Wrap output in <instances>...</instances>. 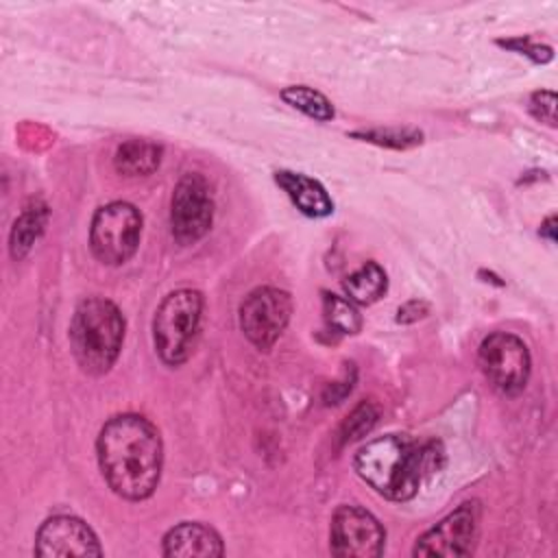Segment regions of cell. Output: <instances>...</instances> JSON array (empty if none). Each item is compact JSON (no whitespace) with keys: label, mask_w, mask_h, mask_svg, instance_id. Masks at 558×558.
Returning a JSON list of instances; mask_svg holds the SVG:
<instances>
[{"label":"cell","mask_w":558,"mask_h":558,"mask_svg":"<svg viewBox=\"0 0 558 558\" xmlns=\"http://www.w3.org/2000/svg\"><path fill=\"white\" fill-rule=\"evenodd\" d=\"M214 196L209 181L201 172H185L174 185L170 201L172 238L187 246L196 244L211 227Z\"/></svg>","instance_id":"52a82bcc"},{"label":"cell","mask_w":558,"mask_h":558,"mask_svg":"<svg viewBox=\"0 0 558 558\" xmlns=\"http://www.w3.org/2000/svg\"><path fill=\"white\" fill-rule=\"evenodd\" d=\"M48 222V209L41 207H26L20 218L13 222L11 229V255L13 259H22L28 255L33 244L39 240Z\"/></svg>","instance_id":"2e32d148"},{"label":"cell","mask_w":558,"mask_h":558,"mask_svg":"<svg viewBox=\"0 0 558 558\" xmlns=\"http://www.w3.org/2000/svg\"><path fill=\"white\" fill-rule=\"evenodd\" d=\"M323 312L329 327L340 333H357L362 329V316L353 301L333 292H323Z\"/></svg>","instance_id":"ac0fdd59"},{"label":"cell","mask_w":558,"mask_h":558,"mask_svg":"<svg viewBox=\"0 0 558 558\" xmlns=\"http://www.w3.org/2000/svg\"><path fill=\"white\" fill-rule=\"evenodd\" d=\"M344 294L355 305H371L384 296L388 288L386 270L377 262H366L342 281Z\"/></svg>","instance_id":"9a60e30c"},{"label":"cell","mask_w":558,"mask_h":558,"mask_svg":"<svg viewBox=\"0 0 558 558\" xmlns=\"http://www.w3.org/2000/svg\"><path fill=\"white\" fill-rule=\"evenodd\" d=\"M96 456L105 482L122 499H148L161 480L163 442L140 414L111 416L96 438Z\"/></svg>","instance_id":"6da1fadb"},{"label":"cell","mask_w":558,"mask_h":558,"mask_svg":"<svg viewBox=\"0 0 558 558\" xmlns=\"http://www.w3.org/2000/svg\"><path fill=\"white\" fill-rule=\"evenodd\" d=\"M480 501L460 504L414 545L412 556H471L480 534Z\"/></svg>","instance_id":"30bf717a"},{"label":"cell","mask_w":558,"mask_h":558,"mask_svg":"<svg viewBox=\"0 0 558 558\" xmlns=\"http://www.w3.org/2000/svg\"><path fill=\"white\" fill-rule=\"evenodd\" d=\"M477 362L490 386L504 397L523 392L530 377V351L525 342L508 331L486 336L477 351Z\"/></svg>","instance_id":"8992f818"},{"label":"cell","mask_w":558,"mask_h":558,"mask_svg":"<svg viewBox=\"0 0 558 558\" xmlns=\"http://www.w3.org/2000/svg\"><path fill=\"white\" fill-rule=\"evenodd\" d=\"M159 163H161V146L142 137L122 142L113 157L116 170L124 177H146L155 172Z\"/></svg>","instance_id":"5bb4252c"},{"label":"cell","mask_w":558,"mask_h":558,"mask_svg":"<svg viewBox=\"0 0 558 558\" xmlns=\"http://www.w3.org/2000/svg\"><path fill=\"white\" fill-rule=\"evenodd\" d=\"M445 462L440 442H418L405 434H386L362 445L353 458L355 473L390 501L412 499L423 480Z\"/></svg>","instance_id":"7a4b0ae2"},{"label":"cell","mask_w":558,"mask_h":558,"mask_svg":"<svg viewBox=\"0 0 558 558\" xmlns=\"http://www.w3.org/2000/svg\"><path fill=\"white\" fill-rule=\"evenodd\" d=\"M292 316V299L288 292L262 286L251 290L240 305V329L259 351H270L288 327Z\"/></svg>","instance_id":"ba28073f"},{"label":"cell","mask_w":558,"mask_h":558,"mask_svg":"<svg viewBox=\"0 0 558 558\" xmlns=\"http://www.w3.org/2000/svg\"><path fill=\"white\" fill-rule=\"evenodd\" d=\"M203 316V294L181 288L163 296L153 318V342L159 360L168 366H181L196 342Z\"/></svg>","instance_id":"277c9868"},{"label":"cell","mask_w":558,"mask_h":558,"mask_svg":"<svg viewBox=\"0 0 558 558\" xmlns=\"http://www.w3.org/2000/svg\"><path fill=\"white\" fill-rule=\"evenodd\" d=\"M530 111L534 113L536 120L556 126V96L549 89L534 92L530 98Z\"/></svg>","instance_id":"44dd1931"},{"label":"cell","mask_w":558,"mask_h":558,"mask_svg":"<svg viewBox=\"0 0 558 558\" xmlns=\"http://www.w3.org/2000/svg\"><path fill=\"white\" fill-rule=\"evenodd\" d=\"M142 238V214L126 201H113L96 209L89 227V248L107 266L129 262Z\"/></svg>","instance_id":"5b68a950"},{"label":"cell","mask_w":558,"mask_h":558,"mask_svg":"<svg viewBox=\"0 0 558 558\" xmlns=\"http://www.w3.org/2000/svg\"><path fill=\"white\" fill-rule=\"evenodd\" d=\"M386 530L360 506H338L329 527V549L338 558H375L384 551Z\"/></svg>","instance_id":"9c48e42d"},{"label":"cell","mask_w":558,"mask_h":558,"mask_svg":"<svg viewBox=\"0 0 558 558\" xmlns=\"http://www.w3.org/2000/svg\"><path fill=\"white\" fill-rule=\"evenodd\" d=\"M35 554L39 558H83L102 556V547L94 530L83 519L72 514H54L37 530Z\"/></svg>","instance_id":"8fae6325"},{"label":"cell","mask_w":558,"mask_h":558,"mask_svg":"<svg viewBox=\"0 0 558 558\" xmlns=\"http://www.w3.org/2000/svg\"><path fill=\"white\" fill-rule=\"evenodd\" d=\"M556 225V216H549L543 225H541V235H545L549 242H556V235H554V227Z\"/></svg>","instance_id":"cb8c5ba5"},{"label":"cell","mask_w":558,"mask_h":558,"mask_svg":"<svg viewBox=\"0 0 558 558\" xmlns=\"http://www.w3.org/2000/svg\"><path fill=\"white\" fill-rule=\"evenodd\" d=\"M501 46L506 48H514L517 52L521 54H527L532 57L536 63H545L551 59V48L549 46H538V44H530L527 37H517V39H510V41H499Z\"/></svg>","instance_id":"7402d4cb"},{"label":"cell","mask_w":558,"mask_h":558,"mask_svg":"<svg viewBox=\"0 0 558 558\" xmlns=\"http://www.w3.org/2000/svg\"><path fill=\"white\" fill-rule=\"evenodd\" d=\"M377 423V408L371 401H362L342 423L340 436L342 442H351L364 434H368L373 429V425Z\"/></svg>","instance_id":"d6986e66"},{"label":"cell","mask_w":558,"mask_h":558,"mask_svg":"<svg viewBox=\"0 0 558 558\" xmlns=\"http://www.w3.org/2000/svg\"><path fill=\"white\" fill-rule=\"evenodd\" d=\"M124 316L118 305L105 296L83 299L70 323V349L87 375L107 373L122 349Z\"/></svg>","instance_id":"3957f363"},{"label":"cell","mask_w":558,"mask_h":558,"mask_svg":"<svg viewBox=\"0 0 558 558\" xmlns=\"http://www.w3.org/2000/svg\"><path fill=\"white\" fill-rule=\"evenodd\" d=\"M275 181L301 214L310 218H325L333 211V201L316 179L305 177L301 172L279 170L275 172Z\"/></svg>","instance_id":"4fadbf2b"},{"label":"cell","mask_w":558,"mask_h":558,"mask_svg":"<svg viewBox=\"0 0 558 558\" xmlns=\"http://www.w3.org/2000/svg\"><path fill=\"white\" fill-rule=\"evenodd\" d=\"M161 551L168 558H214L222 556L225 547L220 534L214 527L198 521H183L168 530L161 543Z\"/></svg>","instance_id":"7c38bea8"},{"label":"cell","mask_w":558,"mask_h":558,"mask_svg":"<svg viewBox=\"0 0 558 558\" xmlns=\"http://www.w3.org/2000/svg\"><path fill=\"white\" fill-rule=\"evenodd\" d=\"M281 98L290 107L303 111L305 116H310V118H314L318 122H329L336 116L331 100L325 94H320V92H316V89H312L307 85H290V87H286L281 92Z\"/></svg>","instance_id":"e0dca14e"},{"label":"cell","mask_w":558,"mask_h":558,"mask_svg":"<svg viewBox=\"0 0 558 558\" xmlns=\"http://www.w3.org/2000/svg\"><path fill=\"white\" fill-rule=\"evenodd\" d=\"M357 137H364L368 142L375 144H386V146H395V148H408L414 144H421V133L410 131V129H375V131H366V133H355Z\"/></svg>","instance_id":"ffe728a7"},{"label":"cell","mask_w":558,"mask_h":558,"mask_svg":"<svg viewBox=\"0 0 558 558\" xmlns=\"http://www.w3.org/2000/svg\"><path fill=\"white\" fill-rule=\"evenodd\" d=\"M427 314V303L423 301H408L405 305L399 307L397 312V320L399 323H412V320H418Z\"/></svg>","instance_id":"603a6c76"}]
</instances>
